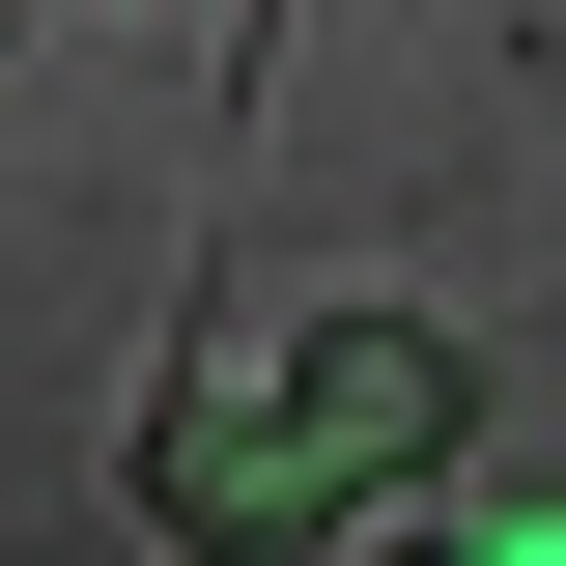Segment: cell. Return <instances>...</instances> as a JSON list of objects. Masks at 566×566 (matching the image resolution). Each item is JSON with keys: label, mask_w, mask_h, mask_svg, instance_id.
Instances as JSON below:
<instances>
[{"label": "cell", "mask_w": 566, "mask_h": 566, "mask_svg": "<svg viewBox=\"0 0 566 566\" xmlns=\"http://www.w3.org/2000/svg\"><path fill=\"white\" fill-rule=\"evenodd\" d=\"M453 453H482V368L424 340V312H312L283 368L142 397V538L170 566H312L368 482H453Z\"/></svg>", "instance_id": "obj_1"}]
</instances>
